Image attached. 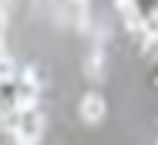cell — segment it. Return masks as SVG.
<instances>
[{
  "mask_svg": "<svg viewBox=\"0 0 158 145\" xmlns=\"http://www.w3.org/2000/svg\"><path fill=\"white\" fill-rule=\"evenodd\" d=\"M79 117L85 123H101L104 120V98L98 91H89V95L79 101Z\"/></svg>",
  "mask_w": 158,
  "mask_h": 145,
  "instance_id": "obj_1",
  "label": "cell"
},
{
  "mask_svg": "<svg viewBox=\"0 0 158 145\" xmlns=\"http://www.w3.org/2000/svg\"><path fill=\"white\" fill-rule=\"evenodd\" d=\"M114 6L120 10V16H123V22H127V29L133 32V35H142V29H146V16H139V10H136L133 0H117Z\"/></svg>",
  "mask_w": 158,
  "mask_h": 145,
  "instance_id": "obj_2",
  "label": "cell"
},
{
  "mask_svg": "<svg viewBox=\"0 0 158 145\" xmlns=\"http://www.w3.org/2000/svg\"><path fill=\"white\" fill-rule=\"evenodd\" d=\"M142 41H146V47L158 44V10H152L146 16V29H142Z\"/></svg>",
  "mask_w": 158,
  "mask_h": 145,
  "instance_id": "obj_3",
  "label": "cell"
},
{
  "mask_svg": "<svg viewBox=\"0 0 158 145\" xmlns=\"http://www.w3.org/2000/svg\"><path fill=\"white\" fill-rule=\"evenodd\" d=\"M85 73H89V79H98V76L104 73V54H101V50H95V54L89 57V63H85Z\"/></svg>",
  "mask_w": 158,
  "mask_h": 145,
  "instance_id": "obj_4",
  "label": "cell"
},
{
  "mask_svg": "<svg viewBox=\"0 0 158 145\" xmlns=\"http://www.w3.org/2000/svg\"><path fill=\"white\" fill-rule=\"evenodd\" d=\"M13 76H16V66H13L10 57H3V60H0V85H3V82H13Z\"/></svg>",
  "mask_w": 158,
  "mask_h": 145,
  "instance_id": "obj_5",
  "label": "cell"
},
{
  "mask_svg": "<svg viewBox=\"0 0 158 145\" xmlns=\"http://www.w3.org/2000/svg\"><path fill=\"white\" fill-rule=\"evenodd\" d=\"M85 22H89V3H76V25L85 29Z\"/></svg>",
  "mask_w": 158,
  "mask_h": 145,
  "instance_id": "obj_6",
  "label": "cell"
},
{
  "mask_svg": "<svg viewBox=\"0 0 158 145\" xmlns=\"http://www.w3.org/2000/svg\"><path fill=\"white\" fill-rule=\"evenodd\" d=\"M3 29H6V10H3V3H0V38H3Z\"/></svg>",
  "mask_w": 158,
  "mask_h": 145,
  "instance_id": "obj_7",
  "label": "cell"
},
{
  "mask_svg": "<svg viewBox=\"0 0 158 145\" xmlns=\"http://www.w3.org/2000/svg\"><path fill=\"white\" fill-rule=\"evenodd\" d=\"M6 57V47H3V38H0V60Z\"/></svg>",
  "mask_w": 158,
  "mask_h": 145,
  "instance_id": "obj_8",
  "label": "cell"
},
{
  "mask_svg": "<svg viewBox=\"0 0 158 145\" xmlns=\"http://www.w3.org/2000/svg\"><path fill=\"white\" fill-rule=\"evenodd\" d=\"M0 123H3V117H0Z\"/></svg>",
  "mask_w": 158,
  "mask_h": 145,
  "instance_id": "obj_9",
  "label": "cell"
}]
</instances>
